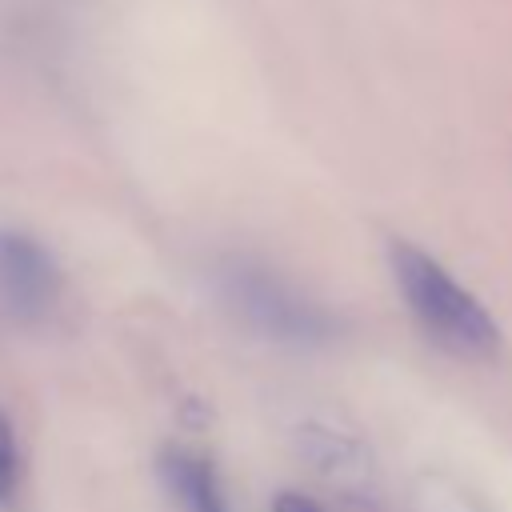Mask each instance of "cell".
<instances>
[{
	"instance_id": "obj_3",
	"label": "cell",
	"mask_w": 512,
	"mask_h": 512,
	"mask_svg": "<svg viewBox=\"0 0 512 512\" xmlns=\"http://www.w3.org/2000/svg\"><path fill=\"white\" fill-rule=\"evenodd\" d=\"M60 264L28 232H0V308L12 320H44L60 300Z\"/></svg>"
},
{
	"instance_id": "obj_5",
	"label": "cell",
	"mask_w": 512,
	"mask_h": 512,
	"mask_svg": "<svg viewBox=\"0 0 512 512\" xmlns=\"http://www.w3.org/2000/svg\"><path fill=\"white\" fill-rule=\"evenodd\" d=\"M304 456L320 468V472H340V468H352L360 460L356 444L344 440L340 432H328V428H304Z\"/></svg>"
},
{
	"instance_id": "obj_6",
	"label": "cell",
	"mask_w": 512,
	"mask_h": 512,
	"mask_svg": "<svg viewBox=\"0 0 512 512\" xmlns=\"http://www.w3.org/2000/svg\"><path fill=\"white\" fill-rule=\"evenodd\" d=\"M16 488H20V448H16L12 420L0 412V504H8Z\"/></svg>"
},
{
	"instance_id": "obj_2",
	"label": "cell",
	"mask_w": 512,
	"mask_h": 512,
	"mask_svg": "<svg viewBox=\"0 0 512 512\" xmlns=\"http://www.w3.org/2000/svg\"><path fill=\"white\" fill-rule=\"evenodd\" d=\"M220 292L268 340H280V344H324L336 332L332 316L316 300L296 292L284 276H276L264 264H252V260L224 264L220 268Z\"/></svg>"
},
{
	"instance_id": "obj_4",
	"label": "cell",
	"mask_w": 512,
	"mask_h": 512,
	"mask_svg": "<svg viewBox=\"0 0 512 512\" xmlns=\"http://www.w3.org/2000/svg\"><path fill=\"white\" fill-rule=\"evenodd\" d=\"M156 468H160V480H164L168 496L184 512H232L216 464L204 460L200 452H192V448H164Z\"/></svg>"
},
{
	"instance_id": "obj_7",
	"label": "cell",
	"mask_w": 512,
	"mask_h": 512,
	"mask_svg": "<svg viewBox=\"0 0 512 512\" xmlns=\"http://www.w3.org/2000/svg\"><path fill=\"white\" fill-rule=\"evenodd\" d=\"M272 512H324L312 496H304V492H292V488H284L276 500H272Z\"/></svg>"
},
{
	"instance_id": "obj_1",
	"label": "cell",
	"mask_w": 512,
	"mask_h": 512,
	"mask_svg": "<svg viewBox=\"0 0 512 512\" xmlns=\"http://www.w3.org/2000/svg\"><path fill=\"white\" fill-rule=\"evenodd\" d=\"M388 264L404 296V308L440 352L472 364L492 360L500 352V324L436 256L420 252L408 240H392Z\"/></svg>"
}]
</instances>
